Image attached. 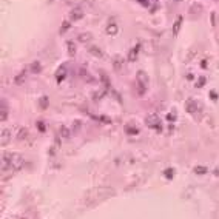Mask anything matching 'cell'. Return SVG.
Wrapping results in <instances>:
<instances>
[{
  "label": "cell",
  "mask_w": 219,
  "mask_h": 219,
  "mask_svg": "<svg viewBox=\"0 0 219 219\" xmlns=\"http://www.w3.org/2000/svg\"><path fill=\"white\" fill-rule=\"evenodd\" d=\"M210 19H212V25L215 26V25H216V15H215V12L210 14Z\"/></svg>",
  "instance_id": "cell-29"
},
{
  "label": "cell",
  "mask_w": 219,
  "mask_h": 219,
  "mask_svg": "<svg viewBox=\"0 0 219 219\" xmlns=\"http://www.w3.org/2000/svg\"><path fill=\"white\" fill-rule=\"evenodd\" d=\"M49 2H52V0H49Z\"/></svg>",
  "instance_id": "cell-34"
},
{
  "label": "cell",
  "mask_w": 219,
  "mask_h": 219,
  "mask_svg": "<svg viewBox=\"0 0 219 219\" xmlns=\"http://www.w3.org/2000/svg\"><path fill=\"white\" fill-rule=\"evenodd\" d=\"M26 137H28V128H25V127L19 128V131H17V139H19V141H25Z\"/></svg>",
  "instance_id": "cell-17"
},
{
  "label": "cell",
  "mask_w": 219,
  "mask_h": 219,
  "mask_svg": "<svg viewBox=\"0 0 219 219\" xmlns=\"http://www.w3.org/2000/svg\"><path fill=\"white\" fill-rule=\"evenodd\" d=\"M26 76H28V73H26V71H22V73H19V74L15 76V79H14L15 85H23V83L26 82Z\"/></svg>",
  "instance_id": "cell-9"
},
{
  "label": "cell",
  "mask_w": 219,
  "mask_h": 219,
  "mask_svg": "<svg viewBox=\"0 0 219 219\" xmlns=\"http://www.w3.org/2000/svg\"><path fill=\"white\" fill-rule=\"evenodd\" d=\"M39 105H40V108H42V110H46V108H48V97H46V96L40 97V100H39Z\"/></svg>",
  "instance_id": "cell-22"
},
{
  "label": "cell",
  "mask_w": 219,
  "mask_h": 219,
  "mask_svg": "<svg viewBox=\"0 0 219 219\" xmlns=\"http://www.w3.org/2000/svg\"><path fill=\"white\" fill-rule=\"evenodd\" d=\"M99 76H100V80L105 86H110V80H108V76L103 73V71H99Z\"/></svg>",
  "instance_id": "cell-21"
},
{
  "label": "cell",
  "mask_w": 219,
  "mask_h": 219,
  "mask_svg": "<svg viewBox=\"0 0 219 219\" xmlns=\"http://www.w3.org/2000/svg\"><path fill=\"white\" fill-rule=\"evenodd\" d=\"M195 173H196V174H205V173H207V168L198 165V167H195Z\"/></svg>",
  "instance_id": "cell-23"
},
{
  "label": "cell",
  "mask_w": 219,
  "mask_h": 219,
  "mask_svg": "<svg viewBox=\"0 0 219 219\" xmlns=\"http://www.w3.org/2000/svg\"><path fill=\"white\" fill-rule=\"evenodd\" d=\"M145 124H147V127H150V128H153V130H157V131L162 128L161 119H159L156 114H148V116L145 117Z\"/></svg>",
  "instance_id": "cell-1"
},
{
  "label": "cell",
  "mask_w": 219,
  "mask_h": 219,
  "mask_svg": "<svg viewBox=\"0 0 219 219\" xmlns=\"http://www.w3.org/2000/svg\"><path fill=\"white\" fill-rule=\"evenodd\" d=\"M117 31H119L117 23H110V25L107 26V34H108V36H116Z\"/></svg>",
  "instance_id": "cell-15"
},
{
  "label": "cell",
  "mask_w": 219,
  "mask_h": 219,
  "mask_svg": "<svg viewBox=\"0 0 219 219\" xmlns=\"http://www.w3.org/2000/svg\"><path fill=\"white\" fill-rule=\"evenodd\" d=\"M57 82H62V79H63V76H65V65H62L59 69H57Z\"/></svg>",
  "instance_id": "cell-20"
},
{
  "label": "cell",
  "mask_w": 219,
  "mask_h": 219,
  "mask_svg": "<svg viewBox=\"0 0 219 219\" xmlns=\"http://www.w3.org/2000/svg\"><path fill=\"white\" fill-rule=\"evenodd\" d=\"M165 176H168V178H173V170H171V168H168V170L165 171Z\"/></svg>",
  "instance_id": "cell-30"
},
{
  "label": "cell",
  "mask_w": 219,
  "mask_h": 219,
  "mask_svg": "<svg viewBox=\"0 0 219 219\" xmlns=\"http://www.w3.org/2000/svg\"><path fill=\"white\" fill-rule=\"evenodd\" d=\"M29 71L34 73V74H39V73L42 71V63H40L39 60H34V62L29 65Z\"/></svg>",
  "instance_id": "cell-10"
},
{
  "label": "cell",
  "mask_w": 219,
  "mask_h": 219,
  "mask_svg": "<svg viewBox=\"0 0 219 219\" xmlns=\"http://www.w3.org/2000/svg\"><path fill=\"white\" fill-rule=\"evenodd\" d=\"M66 51H68V56L69 57H74L76 56V45H74V42H71V40L66 42Z\"/></svg>",
  "instance_id": "cell-14"
},
{
  "label": "cell",
  "mask_w": 219,
  "mask_h": 219,
  "mask_svg": "<svg viewBox=\"0 0 219 219\" xmlns=\"http://www.w3.org/2000/svg\"><path fill=\"white\" fill-rule=\"evenodd\" d=\"M210 99H212V100H218V93L212 90V91H210Z\"/></svg>",
  "instance_id": "cell-27"
},
{
  "label": "cell",
  "mask_w": 219,
  "mask_h": 219,
  "mask_svg": "<svg viewBox=\"0 0 219 219\" xmlns=\"http://www.w3.org/2000/svg\"><path fill=\"white\" fill-rule=\"evenodd\" d=\"M91 37H93V36H91L90 32H82V34L77 36V40L82 42V43H88V42L91 40Z\"/></svg>",
  "instance_id": "cell-16"
},
{
  "label": "cell",
  "mask_w": 219,
  "mask_h": 219,
  "mask_svg": "<svg viewBox=\"0 0 219 219\" xmlns=\"http://www.w3.org/2000/svg\"><path fill=\"white\" fill-rule=\"evenodd\" d=\"M8 117V107H5V102L2 100V110H0V120L5 122Z\"/></svg>",
  "instance_id": "cell-19"
},
{
  "label": "cell",
  "mask_w": 219,
  "mask_h": 219,
  "mask_svg": "<svg viewBox=\"0 0 219 219\" xmlns=\"http://www.w3.org/2000/svg\"><path fill=\"white\" fill-rule=\"evenodd\" d=\"M9 139H11V130H8V128L2 130V139H0L2 147H6V144L9 142Z\"/></svg>",
  "instance_id": "cell-5"
},
{
  "label": "cell",
  "mask_w": 219,
  "mask_h": 219,
  "mask_svg": "<svg viewBox=\"0 0 219 219\" xmlns=\"http://www.w3.org/2000/svg\"><path fill=\"white\" fill-rule=\"evenodd\" d=\"M125 131H127V133H134V134L139 133V131H137L136 128H133V127H125Z\"/></svg>",
  "instance_id": "cell-26"
},
{
  "label": "cell",
  "mask_w": 219,
  "mask_h": 219,
  "mask_svg": "<svg viewBox=\"0 0 219 219\" xmlns=\"http://www.w3.org/2000/svg\"><path fill=\"white\" fill-rule=\"evenodd\" d=\"M185 110H187L188 113H195V111H198V110H199V105H198V102H196V100H187V103H185Z\"/></svg>",
  "instance_id": "cell-7"
},
{
  "label": "cell",
  "mask_w": 219,
  "mask_h": 219,
  "mask_svg": "<svg viewBox=\"0 0 219 219\" xmlns=\"http://www.w3.org/2000/svg\"><path fill=\"white\" fill-rule=\"evenodd\" d=\"M201 11H202V6H201V5H198V3H195V5H191V6H190V14H191L193 17H199Z\"/></svg>",
  "instance_id": "cell-11"
},
{
  "label": "cell",
  "mask_w": 219,
  "mask_h": 219,
  "mask_svg": "<svg viewBox=\"0 0 219 219\" xmlns=\"http://www.w3.org/2000/svg\"><path fill=\"white\" fill-rule=\"evenodd\" d=\"M181 25H182V15H178L176 20H174V23H173V36H178L179 34Z\"/></svg>",
  "instance_id": "cell-8"
},
{
  "label": "cell",
  "mask_w": 219,
  "mask_h": 219,
  "mask_svg": "<svg viewBox=\"0 0 219 219\" xmlns=\"http://www.w3.org/2000/svg\"><path fill=\"white\" fill-rule=\"evenodd\" d=\"M136 82L139 86H144V88H148V83H150V79H148V74L142 69H139L136 73Z\"/></svg>",
  "instance_id": "cell-2"
},
{
  "label": "cell",
  "mask_w": 219,
  "mask_h": 219,
  "mask_svg": "<svg viewBox=\"0 0 219 219\" xmlns=\"http://www.w3.org/2000/svg\"><path fill=\"white\" fill-rule=\"evenodd\" d=\"M37 128H39V131H45V124L42 120H39L37 122Z\"/></svg>",
  "instance_id": "cell-28"
},
{
  "label": "cell",
  "mask_w": 219,
  "mask_h": 219,
  "mask_svg": "<svg viewBox=\"0 0 219 219\" xmlns=\"http://www.w3.org/2000/svg\"><path fill=\"white\" fill-rule=\"evenodd\" d=\"M11 156H12V154H3V156H2V171H3V173L11 167V162H12Z\"/></svg>",
  "instance_id": "cell-4"
},
{
  "label": "cell",
  "mask_w": 219,
  "mask_h": 219,
  "mask_svg": "<svg viewBox=\"0 0 219 219\" xmlns=\"http://www.w3.org/2000/svg\"><path fill=\"white\" fill-rule=\"evenodd\" d=\"M88 52H90V54H93L94 57H99V59H102V57H103V51H102L99 46H96V45H91V46L88 48Z\"/></svg>",
  "instance_id": "cell-6"
},
{
  "label": "cell",
  "mask_w": 219,
  "mask_h": 219,
  "mask_svg": "<svg viewBox=\"0 0 219 219\" xmlns=\"http://www.w3.org/2000/svg\"><path fill=\"white\" fill-rule=\"evenodd\" d=\"M204 85H205V77L202 76V77H199V79H198V82H196V86H198V88H201V86H204Z\"/></svg>",
  "instance_id": "cell-24"
},
{
  "label": "cell",
  "mask_w": 219,
  "mask_h": 219,
  "mask_svg": "<svg viewBox=\"0 0 219 219\" xmlns=\"http://www.w3.org/2000/svg\"><path fill=\"white\" fill-rule=\"evenodd\" d=\"M83 17V11H82V8H73L71 11H69V20H73V22H76V20H80Z\"/></svg>",
  "instance_id": "cell-3"
},
{
  "label": "cell",
  "mask_w": 219,
  "mask_h": 219,
  "mask_svg": "<svg viewBox=\"0 0 219 219\" xmlns=\"http://www.w3.org/2000/svg\"><path fill=\"white\" fill-rule=\"evenodd\" d=\"M113 66H114V69L116 71H124V60H122V57H114V62H113Z\"/></svg>",
  "instance_id": "cell-13"
},
{
  "label": "cell",
  "mask_w": 219,
  "mask_h": 219,
  "mask_svg": "<svg viewBox=\"0 0 219 219\" xmlns=\"http://www.w3.org/2000/svg\"><path fill=\"white\" fill-rule=\"evenodd\" d=\"M139 3L144 5V6H148V0H139Z\"/></svg>",
  "instance_id": "cell-31"
},
{
  "label": "cell",
  "mask_w": 219,
  "mask_h": 219,
  "mask_svg": "<svg viewBox=\"0 0 219 219\" xmlns=\"http://www.w3.org/2000/svg\"><path fill=\"white\" fill-rule=\"evenodd\" d=\"M74 130H79V120H74Z\"/></svg>",
  "instance_id": "cell-32"
},
{
  "label": "cell",
  "mask_w": 219,
  "mask_h": 219,
  "mask_svg": "<svg viewBox=\"0 0 219 219\" xmlns=\"http://www.w3.org/2000/svg\"><path fill=\"white\" fill-rule=\"evenodd\" d=\"M69 26H71V25H69L68 22H63V23H62V28H60V32L63 34V32H65V31H66V29H68Z\"/></svg>",
  "instance_id": "cell-25"
},
{
  "label": "cell",
  "mask_w": 219,
  "mask_h": 219,
  "mask_svg": "<svg viewBox=\"0 0 219 219\" xmlns=\"http://www.w3.org/2000/svg\"><path fill=\"white\" fill-rule=\"evenodd\" d=\"M201 66H202V68H205V66H207V62H205V60H202V62H201Z\"/></svg>",
  "instance_id": "cell-33"
},
{
  "label": "cell",
  "mask_w": 219,
  "mask_h": 219,
  "mask_svg": "<svg viewBox=\"0 0 219 219\" xmlns=\"http://www.w3.org/2000/svg\"><path fill=\"white\" fill-rule=\"evenodd\" d=\"M139 48H141L139 45H136L134 48H131V51L128 52V60H130V62H134V60L137 59V54H139Z\"/></svg>",
  "instance_id": "cell-12"
},
{
  "label": "cell",
  "mask_w": 219,
  "mask_h": 219,
  "mask_svg": "<svg viewBox=\"0 0 219 219\" xmlns=\"http://www.w3.org/2000/svg\"><path fill=\"white\" fill-rule=\"evenodd\" d=\"M59 134H60V137L68 139V137H69V130H68V127H66V125H60V128H59Z\"/></svg>",
  "instance_id": "cell-18"
}]
</instances>
